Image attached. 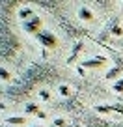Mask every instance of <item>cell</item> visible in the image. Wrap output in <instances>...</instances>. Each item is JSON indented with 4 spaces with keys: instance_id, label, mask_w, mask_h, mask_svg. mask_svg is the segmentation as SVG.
I'll return each instance as SVG.
<instances>
[{
    "instance_id": "6da1fadb",
    "label": "cell",
    "mask_w": 123,
    "mask_h": 127,
    "mask_svg": "<svg viewBox=\"0 0 123 127\" xmlns=\"http://www.w3.org/2000/svg\"><path fill=\"white\" fill-rule=\"evenodd\" d=\"M23 28L28 32V34H34V36H37V34L41 32V19H39V17H36V15H32L30 19H24Z\"/></svg>"
},
{
    "instance_id": "7a4b0ae2",
    "label": "cell",
    "mask_w": 123,
    "mask_h": 127,
    "mask_svg": "<svg viewBox=\"0 0 123 127\" xmlns=\"http://www.w3.org/2000/svg\"><path fill=\"white\" fill-rule=\"evenodd\" d=\"M37 39L41 41V45H43V47H49V49H54L56 45H58V39H56L54 36H52L50 32H45V30H41L39 34H37Z\"/></svg>"
},
{
    "instance_id": "3957f363",
    "label": "cell",
    "mask_w": 123,
    "mask_h": 127,
    "mask_svg": "<svg viewBox=\"0 0 123 127\" xmlns=\"http://www.w3.org/2000/svg\"><path fill=\"white\" fill-rule=\"evenodd\" d=\"M104 62H106L104 58H93V60H86L84 65H86V67H101Z\"/></svg>"
},
{
    "instance_id": "277c9868",
    "label": "cell",
    "mask_w": 123,
    "mask_h": 127,
    "mask_svg": "<svg viewBox=\"0 0 123 127\" xmlns=\"http://www.w3.org/2000/svg\"><path fill=\"white\" fill-rule=\"evenodd\" d=\"M24 110H26V114H37L39 116V107H37L36 103H28Z\"/></svg>"
},
{
    "instance_id": "5b68a950",
    "label": "cell",
    "mask_w": 123,
    "mask_h": 127,
    "mask_svg": "<svg viewBox=\"0 0 123 127\" xmlns=\"http://www.w3.org/2000/svg\"><path fill=\"white\" fill-rule=\"evenodd\" d=\"M78 13H80V17H82L84 21H91V19H93V15H91V13L88 11L86 8H80V11H78Z\"/></svg>"
},
{
    "instance_id": "8992f818",
    "label": "cell",
    "mask_w": 123,
    "mask_h": 127,
    "mask_svg": "<svg viewBox=\"0 0 123 127\" xmlns=\"http://www.w3.org/2000/svg\"><path fill=\"white\" fill-rule=\"evenodd\" d=\"M114 90H116V92H123V77L116 80V84H114Z\"/></svg>"
},
{
    "instance_id": "52a82bcc",
    "label": "cell",
    "mask_w": 123,
    "mask_h": 127,
    "mask_svg": "<svg viewBox=\"0 0 123 127\" xmlns=\"http://www.w3.org/2000/svg\"><path fill=\"white\" fill-rule=\"evenodd\" d=\"M9 123H19V125H23V123H26V120L24 118H8Z\"/></svg>"
},
{
    "instance_id": "ba28073f",
    "label": "cell",
    "mask_w": 123,
    "mask_h": 127,
    "mask_svg": "<svg viewBox=\"0 0 123 127\" xmlns=\"http://www.w3.org/2000/svg\"><path fill=\"white\" fill-rule=\"evenodd\" d=\"M54 127H65V120L64 118H56L54 120Z\"/></svg>"
},
{
    "instance_id": "9c48e42d",
    "label": "cell",
    "mask_w": 123,
    "mask_h": 127,
    "mask_svg": "<svg viewBox=\"0 0 123 127\" xmlns=\"http://www.w3.org/2000/svg\"><path fill=\"white\" fill-rule=\"evenodd\" d=\"M39 97H41V99H45V101H47V99H50V94H49L47 90H41V92H39Z\"/></svg>"
},
{
    "instance_id": "30bf717a",
    "label": "cell",
    "mask_w": 123,
    "mask_h": 127,
    "mask_svg": "<svg viewBox=\"0 0 123 127\" xmlns=\"http://www.w3.org/2000/svg\"><path fill=\"white\" fill-rule=\"evenodd\" d=\"M112 34H114V36H121V34H123V30H121L119 26H114V28H112Z\"/></svg>"
},
{
    "instance_id": "8fae6325",
    "label": "cell",
    "mask_w": 123,
    "mask_h": 127,
    "mask_svg": "<svg viewBox=\"0 0 123 127\" xmlns=\"http://www.w3.org/2000/svg\"><path fill=\"white\" fill-rule=\"evenodd\" d=\"M60 92H62V95H69V94H67V92H69L67 86H62V88H60Z\"/></svg>"
}]
</instances>
